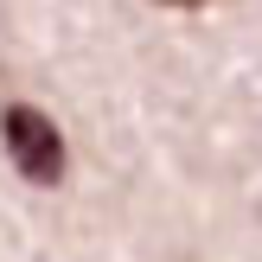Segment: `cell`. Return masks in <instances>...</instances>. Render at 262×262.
<instances>
[{
    "label": "cell",
    "instance_id": "obj_1",
    "mask_svg": "<svg viewBox=\"0 0 262 262\" xmlns=\"http://www.w3.org/2000/svg\"><path fill=\"white\" fill-rule=\"evenodd\" d=\"M0 141H7V160L19 166V179H32V186H58L64 179V135H58V122H51L45 109L7 102Z\"/></svg>",
    "mask_w": 262,
    "mask_h": 262
},
{
    "label": "cell",
    "instance_id": "obj_2",
    "mask_svg": "<svg viewBox=\"0 0 262 262\" xmlns=\"http://www.w3.org/2000/svg\"><path fill=\"white\" fill-rule=\"evenodd\" d=\"M160 7H199V0H160Z\"/></svg>",
    "mask_w": 262,
    "mask_h": 262
}]
</instances>
